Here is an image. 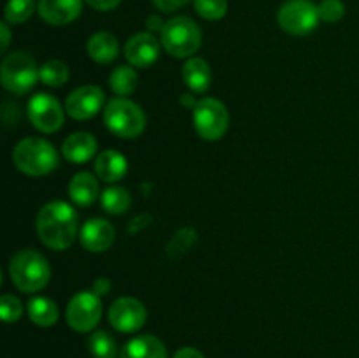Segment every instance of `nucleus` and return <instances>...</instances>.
<instances>
[{
    "label": "nucleus",
    "mask_w": 359,
    "mask_h": 358,
    "mask_svg": "<svg viewBox=\"0 0 359 358\" xmlns=\"http://www.w3.org/2000/svg\"><path fill=\"white\" fill-rule=\"evenodd\" d=\"M35 227L42 244L55 251L70 248L79 232L76 209L62 200H53L42 206Z\"/></svg>",
    "instance_id": "obj_1"
},
{
    "label": "nucleus",
    "mask_w": 359,
    "mask_h": 358,
    "mask_svg": "<svg viewBox=\"0 0 359 358\" xmlns=\"http://www.w3.org/2000/svg\"><path fill=\"white\" fill-rule=\"evenodd\" d=\"M9 277L20 291L35 293L49 283L51 267L39 251L21 249V251L14 253L13 258H11Z\"/></svg>",
    "instance_id": "obj_2"
},
{
    "label": "nucleus",
    "mask_w": 359,
    "mask_h": 358,
    "mask_svg": "<svg viewBox=\"0 0 359 358\" xmlns=\"http://www.w3.org/2000/svg\"><path fill=\"white\" fill-rule=\"evenodd\" d=\"M16 168L32 178L48 175L58 167V153L55 146L41 137H27L20 140L13 151Z\"/></svg>",
    "instance_id": "obj_3"
},
{
    "label": "nucleus",
    "mask_w": 359,
    "mask_h": 358,
    "mask_svg": "<svg viewBox=\"0 0 359 358\" xmlns=\"http://www.w3.org/2000/svg\"><path fill=\"white\" fill-rule=\"evenodd\" d=\"M104 121L109 132L119 139H135L146 128L142 107L126 97H116L104 109Z\"/></svg>",
    "instance_id": "obj_4"
},
{
    "label": "nucleus",
    "mask_w": 359,
    "mask_h": 358,
    "mask_svg": "<svg viewBox=\"0 0 359 358\" xmlns=\"http://www.w3.org/2000/svg\"><path fill=\"white\" fill-rule=\"evenodd\" d=\"M160 41L175 58H191L202 46V32L191 18L175 16L165 21Z\"/></svg>",
    "instance_id": "obj_5"
},
{
    "label": "nucleus",
    "mask_w": 359,
    "mask_h": 358,
    "mask_svg": "<svg viewBox=\"0 0 359 358\" xmlns=\"http://www.w3.org/2000/svg\"><path fill=\"white\" fill-rule=\"evenodd\" d=\"M2 86L13 95H27L39 81V67L25 51H13L4 58L0 67Z\"/></svg>",
    "instance_id": "obj_6"
},
{
    "label": "nucleus",
    "mask_w": 359,
    "mask_h": 358,
    "mask_svg": "<svg viewBox=\"0 0 359 358\" xmlns=\"http://www.w3.org/2000/svg\"><path fill=\"white\" fill-rule=\"evenodd\" d=\"M230 125L226 105L212 97H203L193 107V126L203 140H219Z\"/></svg>",
    "instance_id": "obj_7"
},
{
    "label": "nucleus",
    "mask_w": 359,
    "mask_h": 358,
    "mask_svg": "<svg viewBox=\"0 0 359 358\" xmlns=\"http://www.w3.org/2000/svg\"><path fill=\"white\" fill-rule=\"evenodd\" d=\"M277 23L290 35H309L319 23L318 6L311 0H287L277 13Z\"/></svg>",
    "instance_id": "obj_8"
},
{
    "label": "nucleus",
    "mask_w": 359,
    "mask_h": 358,
    "mask_svg": "<svg viewBox=\"0 0 359 358\" xmlns=\"http://www.w3.org/2000/svg\"><path fill=\"white\" fill-rule=\"evenodd\" d=\"M102 318L100 297L91 291H79L70 298L65 311L67 325L76 332H91Z\"/></svg>",
    "instance_id": "obj_9"
},
{
    "label": "nucleus",
    "mask_w": 359,
    "mask_h": 358,
    "mask_svg": "<svg viewBox=\"0 0 359 358\" xmlns=\"http://www.w3.org/2000/svg\"><path fill=\"white\" fill-rule=\"evenodd\" d=\"M51 93H35L28 102V118L42 133H55L62 128L65 112Z\"/></svg>",
    "instance_id": "obj_10"
},
{
    "label": "nucleus",
    "mask_w": 359,
    "mask_h": 358,
    "mask_svg": "<svg viewBox=\"0 0 359 358\" xmlns=\"http://www.w3.org/2000/svg\"><path fill=\"white\" fill-rule=\"evenodd\" d=\"M109 323L123 333H133L144 326L147 311L140 300L133 297H119L109 307Z\"/></svg>",
    "instance_id": "obj_11"
},
{
    "label": "nucleus",
    "mask_w": 359,
    "mask_h": 358,
    "mask_svg": "<svg viewBox=\"0 0 359 358\" xmlns=\"http://www.w3.org/2000/svg\"><path fill=\"white\" fill-rule=\"evenodd\" d=\"M105 104V93L102 88L95 84H86L79 86L67 97L65 100V112L74 119H91L98 114Z\"/></svg>",
    "instance_id": "obj_12"
},
{
    "label": "nucleus",
    "mask_w": 359,
    "mask_h": 358,
    "mask_svg": "<svg viewBox=\"0 0 359 358\" xmlns=\"http://www.w3.org/2000/svg\"><path fill=\"white\" fill-rule=\"evenodd\" d=\"M160 49V41L151 32H139L126 41L125 58L132 67L147 69L158 60Z\"/></svg>",
    "instance_id": "obj_13"
},
{
    "label": "nucleus",
    "mask_w": 359,
    "mask_h": 358,
    "mask_svg": "<svg viewBox=\"0 0 359 358\" xmlns=\"http://www.w3.org/2000/svg\"><path fill=\"white\" fill-rule=\"evenodd\" d=\"M116 230L104 218H91L81 227L79 241L84 249L91 253H104L112 246Z\"/></svg>",
    "instance_id": "obj_14"
},
{
    "label": "nucleus",
    "mask_w": 359,
    "mask_h": 358,
    "mask_svg": "<svg viewBox=\"0 0 359 358\" xmlns=\"http://www.w3.org/2000/svg\"><path fill=\"white\" fill-rule=\"evenodd\" d=\"M83 0H39L37 13L53 27H65L79 18Z\"/></svg>",
    "instance_id": "obj_15"
},
{
    "label": "nucleus",
    "mask_w": 359,
    "mask_h": 358,
    "mask_svg": "<svg viewBox=\"0 0 359 358\" xmlns=\"http://www.w3.org/2000/svg\"><path fill=\"white\" fill-rule=\"evenodd\" d=\"M62 153L72 164H84L97 153V139L90 132L70 133L62 144Z\"/></svg>",
    "instance_id": "obj_16"
},
{
    "label": "nucleus",
    "mask_w": 359,
    "mask_h": 358,
    "mask_svg": "<svg viewBox=\"0 0 359 358\" xmlns=\"http://www.w3.org/2000/svg\"><path fill=\"white\" fill-rule=\"evenodd\" d=\"M95 172L105 183H118L128 172V160L116 150H105L95 160Z\"/></svg>",
    "instance_id": "obj_17"
},
{
    "label": "nucleus",
    "mask_w": 359,
    "mask_h": 358,
    "mask_svg": "<svg viewBox=\"0 0 359 358\" xmlns=\"http://www.w3.org/2000/svg\"><path fill=\"white\" fill-rule=\"evenodd\" d=\"M119 358H167V347L158 337L144 333L123 346Z\"/></svg>",
    "instance_id": "obj_18"
},
{
    "label": "nucleus",
    "mask_w": 359,
    "mask_h": 358,
    "mask_svg": "<svg viewBox=\"0 0 359 358\" xmlns=\"http://www.w3.org/2000/svg\"><path fill=\"white\" fill-rule=\"evenodd\" d=\"M100 195L98 179L90 172H77L69 183V197L76 206L88 207Z\"/></svg>",
    "instance_id": "obj_19"
},
{
    "label": "nucleus",
    "mask_w": 359,
    "mask_h": 358,
    "mask_svg": "<svg viewBox=\"0 0 359 358\" xmlns=\"http://www.w3.org/2000/svg\"><path fill=\"white\" fill-rule=\"evenodd\" d=\"M182 79H184L186 86L191 91H195V93H205L210 86V81H212L210 65L203 58L191 56L182 65Z\"/></svg>",
    "instance_id": "obj_20"
},
{
    "label": "nucleus",
    "mask_w": 359,
    "mask_h": 358,
    "mask_svg": "<svg viewBox=\"0 0 359 358\" xmlns=\"http://www.w3.org/2000/svg\"><path fill=\"white\" fill-rule=\"evenodd\" d=\"M86 51L90 58L97 63H111L118 58L119 42L116 35L109 32H97L88 39Z\"/></svg>",
    "instance_id": "obj_21"
},
{
    "label": "nucleus",
    "mask_w": 359,
    "mask_h": 358,
    "mask_svg": "<svg viewBox=\"0 0 359 358\" xmlns=\"http://www.w3.org/2000/svg\"><path fill=\"white\" fill-rule=\"evenodd\" d=\"M28 316L37 326H51L58 321V307L48 297H34L28 302Z\"/></svg>",
    "instance_id": "obj_22"
},
{
    "label": "nucleus",
    "mask_w": 359,
    "mask_h": 358,
    "mask_svg": "<svg viewBox=\"0 0 359 358\" xmlns=\"http://www.w3.org/2000/svg\"><path fill=\"white\" fill-rule=\"evenodd\" d=\"M109 86L118 97H128L139 86V76L132 65H119L109 76Z\"/></svg>",
    "instance_id": "obj_23"
},
{
    "label": "nucleus",
    "mask_w": 359,
    "mask_h": 358,
    "mask_svg": "<svg viewBox=\"0 0 359 358\" xmlns=\"http://www.w3.org/2000/svg\"><path fill=\"white\" fill-rule=\"evenodd\" d=\"M102 207L105 213L109 214H123L130 209L132 206V197H130L128 190L123 186H109L104 193H102Z\"/></svg>",
    "instance_id": "obj_24"
},
{
    "label": "nucleus",
    "mask_w": 359,
    "mask_h": 358,
    "mask_svg": "<svg viewBox=\"0 0 359 358\" xmlns=\"http://www.w3.org/2000/svg\"><path fill=\"white\" fill-rule=\"evenodd\" d=\"M69 67H67V63L60 62V60H49L39 69V81H42V84L51 88L63 86L69 81Z\"/></svg>",
    "instance_id": "obj_25"
},
{
    "label": "nucleus",
    "mask_w": 359,
    "mask_h": 358,
    "mask_svg": "<svg viewBox=\"0 0 359 358\" xmlns=\"http://www.w3.org/2000/svg\"><path fill=\"white\" fill-rule=\"evenodd\" d=\"M88 346H90V353L93 354V358H118L116 339L105 330H95L88 340Z\"/></svg>",
    "instance_id": "obj_26"
},
{
    "label": "nucleus",
    "mask_w": 359,
    "mask_h": 358,
    "mask_svg": "<svg viewBox=\"0 0 359 358\" xmlns=\"http://www.w3.org/2000/svg\"><path fill=\"white\" fill-rule=\"evenodd\" d=\"M35 11V0H9L4 11L6 21L11 25H21L32 18Z\"/></svg>",
    "instance_id": "obj_27"
},
{
    "label": "nucleus",
    "mask_w": 359,
    "mask_h": 358,
    "mask_svg": "<svg viewBox=\"0 0 359 358\" xmlns=\"http://www.w3.org/2000/svg\"><path fill=\"white\" fill-rule=\"evenodd\" d=\"M195 11L207 21H219L226 16V0H195Z\"/></svg>",
    "instance_id": "obj_28"
},
{
    "label": "nucleus",
    "mask_w": 359,
    "mask_h": 358,
    "mask_svg": "<svg viewBox=\"0 0 359 358\" xmlns=\"http://www.w3.org/2000/svg\"><path fill=\"white\" fill-rule=\"evenodd\" d=\"M195 241H196V232L193 230V228H182V230H179L177 234L172 237L170 244H168L167 248L168 255L172 256L182 255V253H186L188 249H191L193 242Z\"/></svg>",
    "instance_id": "obj_29"
},
{
    "label": "nucleus",
    "mask_w": 359,
    "mask_h": 358,
    "mask_svg": "<svg viewBox=\"0 0 359 358\" xmlns=\"http://www.w3.org/2000/svg\"><path fill=\"white\" fill-rule=\"evenodd\" d=\"M0 314H2V319L6 323H16L23 314V305H21L20 298L9 293L2 295V298H0Z\"/></svg>",
    "instance_id": "obj_30"
},
{
    "label": "nucleus",
    "mask_w": 359,
    "mask_h": 358,
    "mask_svg": "<svg viewBox=\"0 0 359 358\" xmlns=\"http://www.w3.org/2000/svg\"><path fill=\"white\" fill-rule=\"evenodd\" d=\"M319 20L326 21V23H337L346 14V6L342 0H323L318 6Z\"/></svg>",
    "instance_id": "obj_31"
},
{
    "label": "nucleus",
    "mask_w": 359,
    "mask_h": 358,
    "mask_svg": "<svg viewBox=\"0 0 359 358\" xmlns=\"http://www.w3.org/2000/svg\"><path fill=\"white\" fill-rule=\"evenodd\" d=\"M188 2H191V0H153L156 9L161 11V13H174V11L181 9Z\"/></svg>",
    "instance_id": "obj_32"
},
{
    "label": "nucleus",
    "mask_w": 359,
    "mask_h": 358,
    "mask_svg": "<svg viewBox=\"0 0 359 358\" xmlns=\"http://www.w3.org/2000/svg\"><path fill=\"white\" fill-rule=\"evenodd\" d=\"M86 4L91 7V9L105 13V11L116 9V7L121 4V0H86Z\"/></svg>",
    "instance_id": "obj_33"
},
{
    "label": "nucleus",
    "mask_w": 359,
    "mask_h": 358,
    "mask_svg": "<svg viewBox=\"0 0 359 358\" xmlns=\"http://www.w3.org/2000/svg\"><path fill=\"white\" fill-rule=\"evenodd\" d=\"M93 291L98 295V297L107 295L109 291H111V281H109L107 277H98V279L93 283Z\"/></svg>",
    "instance_id": "obj_34"
},
{
    "label": "nucleus",
    "mask_w": 359,
    "mask_h": 358,
    "mask_svg": "<svg viewBox=\"0 0 359 358\" xmlns=\"http://www.w3.org/2000/svg\"><path fill=\"white\" fill-rule=\"evenodd\" d=\"M0 34H2V39H0V49H2V53H6L7 48H9V42H11V30H9V25H7V21L0 23Z\"/></svg>",
    "instance_id": "obj_35"
},
{
    "label": "nucleus",
    "mask_w": 359,
    "mask_h": 358,
    "mask_svg": "<svg viewBox=\"0 0 359 358\" xmlns=\"http://www.w3.org/2000/svg\"><path fill=\"white\" fill-rule=\"evenodd\" d=\"M146 27L149 32H160L161 34V30L165 27V21H161L160 16H149L146 20Z\"/></svg>",
    "instance_id": "obj_36"
},
{
    "label": "nucleus",
    "mask_w": 359,
    "mask_h": 358,
    "mask_svg": "<svg viewBox=\"0 0 359 358\" xmlns=\"http://www.w3.org/2000/svg\"><path fill=\"white\" fill-rule=\"evenodd\" d=\"M172 358H205V357H203L198 350H195V347H182V350H179Z\"/></svg>",
    "instance_id": "obj_37"
}]
</instances>
